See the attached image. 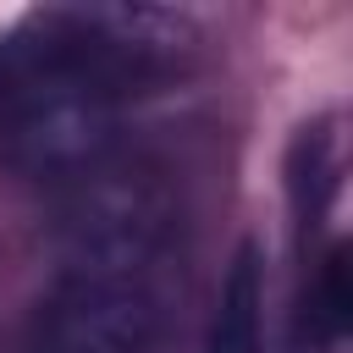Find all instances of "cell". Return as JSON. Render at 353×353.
Listing matches in <instances>:
<instances>
[{
  "label": "cell",
  "mask_w": 353,
  "mask_h": 353,
  "mask_svg": "<svg viewBox=\"0 0 353 353\" xmlns=\"http://www.w3.org/2000/svg\"><path fill=\"white\" fill-rule=\"evenodd\" d=\"M176 22L154 11H44L0 44V149L72 188L116 160L121 99L160 77Z\"/></svg>",
  "instance_id": "1"
},
{
  "label": "cell",
  "mask_w": 353,
  "mask_h": 353,
  "mask_svg": "<svg viewBox=\"0 0 353 353\" xmlns=\"http://www.w3.org/2000/svg\"><path fill=\"white\" fill-rule=\"evenodd\" d=\"M154 342L160 298L149 276L127 270L66 265L33 314V353H154Z\"/></svg>",
  "instance_id": "2"
},
{
  "label": "cell",
  "mask_w": 353,
  "mask_h": 353,
  "mask_svg": "<svg viewBox=\"0 0 353 353\" xmlns=\"http://www.w3.org/2000/svg\"><path fill=\"white\" fill-rule=\"evenodd\" d=\"M259 309H265V281H259V254L243 243L221 298H215V325H210V353H259Z\"/></svg>",
  "instance_id": "3"
},
{
  "label": "cell",
  "mask_w": 353,
  "mask_h": 353,
  "mask_svg": "<svg viewBox=\"0 0 353 353\" xmlns=\"http://www.w3.org/2000/svg\"><path fill=\"white\" fill-rule=\"evenodd\" d=\"M347 254L336 248L325 265H320V287H314V309H309V325L320 331V336H336L342 325H347Z\"/></svg>",
  "instance_id": "4"
}]
</instances>
